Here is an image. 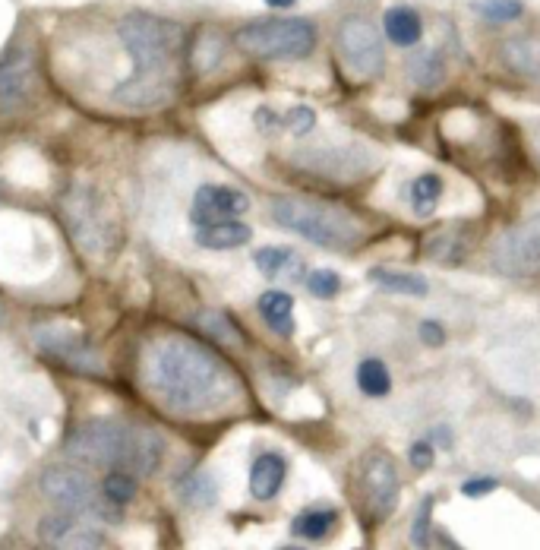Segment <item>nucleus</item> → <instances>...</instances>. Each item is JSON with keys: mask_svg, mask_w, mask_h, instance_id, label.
Instances as JSON below:
<instances>
[{"mask_svg": "<svg viewBox=\"0 0 540 550\" xmlns=\"http://www.w3.org/2000/svg\"><path fill=\"white\" fill-rule=\"evenodd\" d=\"M146 383L177 415H212L237 399L234 370L187 336L158 339L146 358Z\"/></svg>", "mask_w": 540, "mask_h": 550, "instance_id": "1", "label": "nucleus"}, {"mask_svg": "<svg viewBox=\"0 0 540 550\" xmlns=\"http://www.w3.org/2000/svg\"><path fill=\"white\" fill-rule=\"evenodd\" d=\"M117 35L130 51L133 73L114 89L117 102L130 108H158L174 98L177 61L184 54V26L155 13H127L117 23Z\"/></svg>", "mask_w": 540, "mask_h": 550, "instance_id": "2", "label": "nucleus"}, {"mask_svg": "<svg viewBox=\"0 0 540 550\" xmlns=\"http://www.w3.org/2000/svg\"><path fill=\"white\" fill-rule=\"evenodd\" d=\"M67 453L105 468H124L136 478H149L162 465L165 440L149 427H136L117 418H92L73 430Z\"/></svg>", "mask_w": 540, "mask_h": 550, "instance_id": "3", "label": "nucleus"}, {"mask_svg": "<svg viewBox=\"0 0 540 550\" xmlns=\"http://www.w3.org/2000/svg\"><path fill=\"white\" fill-rule=\"evenodd\" d=\"M272 219L307 238L316 247L329 250H351L364 241V222L351 215L348 209H338L329 203H310V200H294V196H282L272 203Z\"/></svg>", "mask_w": 540, "mask_h": 550, "instance_id": "4", "label": "nucleus"}, {"mask_svg": "<svg viewBox=\"0 0 540 550\" xmlns=\"http://www.w3.org/2000/svg\"><path fill=\"white\" fill-rule=\"evenodd\" d=\"M237 48L263 61H304L316 48V26L300 16L256 19L237 32Z\"/></svg>", "mask_w": 540, "mask_h": 550, "instance_id": "5", "label": "nucleus"}, {"mask_svg": "<svg viewBox=\"0 0 540 550\" xmlns=\"http://www.w3.org/2000/svg\"><path fill=\"white\" fill-rule=\"evenodd\" d=\"M354 497L360 506V516L367 522H383L398 509L402 497V481H398L395 459L386 449H370L357 465V487Z\"/></svg>", "mask_w": 540, "mask_h": 550, "instance_id": "6", "label": "nucleus"}, {"mask_svg": "<svg viewBox=\"0 0 540 550\" xmlns=\"http://www.w3.org/2000/svg\"><path fill=\"white\" fill-rule=\"evenodd\" d=\"M42 490L45 497L54 500L57 506H64L67 513H95L105 519H120V513H111V506L83 468L76 465H51L42 471Z\"/></svg>", "mask_w": 540, "mask_h": 550, "instance_id": "7", "label": "nucleus"}, {"mask_svg": "<svg viewBox=\"0 0 540 550\" xmlns=\"http://www.w3.org/2000/svg\"><path fill=\"white\" fill-rule=\"evenodd\" d=\"M335 48L342 64L351 70L357 80H376L386 67V51H383V38L373 29L370 19L364 16H348L335 35Z\"/></svg>", "mask_w": 540, "mask_h": 550, "instance_id": "8", "label": "nucleus"}, {"mask_svg": "<svg viewBox=\"0 0 540 550\" xmlns=\"http://www.w3.org/2000/svg\"><path fill=\"white\" fill-rule=\"evenodd\" d=\"M490 260L499 272L512 275V279L540 275V215L506 231L503 238H496Z\"/></svg>", "mask_w": 540, "mask_h": 550, "instance_id": "9", "label": "nucleus"}, {"mask_svg": "<svg viewBox=\"0 0 540 550\" xmlns=\"http://www.w3.org/2000/svg\"><path fill=\"white\" fill-rule=\"evenodd\" d=\"M38 541L48 550H102L105 532L73 513H51L38 519Z\"/></svg>", "mask_w": 540, "mask_h": 550, "instance_id": "10", "label": "nucleus"}, {"mask_svg": "<svg viewBox=\"0 0 540 550\" xmlns=\"http://www.w3.org/2000/svg\"><path fill=\"white\" fill-rule=\"evenodd\" d=\"M38 348L45 351V355L57 358L60 364H67L79 373H102V358H98V351L83 339L76 336L70 329H38L35 336Z\"/></svg>", "mask_w": 540, "mask_h": 550, "instance_id": "11", "label": "nucleus"}, {"mask_svg": "<svg viewBox=\"0 0 540 550\" xmlns=\"http://www.w3.org/2000/svg\"><path fill=\"white\" fill-rule=\"evenodd\" d=\"M250 209V196L240 193L234 187H222V184H203L193 196V209L190 219L193 225H215V222H228L244 215Z\"/></svg>", "mask_w": 540, "mask_h": 550, "instance_id": "12", "label": "nucleus"}, {"mask_svg": "<svg viewBox=\"0 0 540 550\" xmlns=\"http://www.w3.org/2000/svg\"><path fill=\"white\" fill-rule=\"evenodd\" d=\"M35 92V57L29 51H10L0 61V114L23 108Z\"/></svg>", "mask_w": 540, "mask_h": 550, "instance_id": "13", "label": "nucleus"}, {"mask_svg": "<svg viewBox=\"0 0 540 550\" xmlns=\"http://www.w3.org/2000/svg\"><path fill=\"white\" fill-rule=\"evenodd\" d=\"M499 57L512 73L540 83V35H509L499 45Z\"/></svg>", "mask_w": 540, "mask_h": 550, "instance_id": "14", "label": "nucleus"}, {"mask_svg": "<svg viewBox=\"0 0 540 550\" xmlns=\"http://www.w3.org/2000/svg\"><path fill=\"white\" fill-rule=\"evenodd\" d=\"M288 478V462L278 453H263L250 468V494L256 500H275Z\"/></svg>", "mask_w": 540, "mask_h": 550, "instance_id": "15", "label": "nucleus"}, {"mask_svg": "<svg viewBox=\"0 0 540 550\" xmlns=\"http://www.w3.org/2000/svg\"><path fill=\"white\" fill-rule=\"evenodd\" d=\"M383 29L389 35V42L398 48H414L424 38V19L414 7H392L383 16Z\"/></svg>", "mask_w": 540, "mask_h": 550, "instance_id": "16", "label": "nucleus"}, {"mask_svg": "<svg viewBox=\"0 0 540 550\" xmlns=\"http://www.w3.org/2000/svg\"><path fill=\"white\" fill-rule=\"evenodd\" d=\"M250 238H253V231L237 219L196 228V244L206 247V250H234V247L250 244Z\"/></svg>", "mask_w": 540, "mask_h": 550, "instance_id": "17", "label": "nucleus"}, {"mask_svg": "<svg viewBox=\"0 0 540 550\" xmlns=\"http://www.w3.org/2000/svg\"><path fill=\"white\" fill-rule=\"evenodd\" d=\"M259 317L275 329L278 336H294V301L285 291H266L263 298L256 301Z\"/></svg>", "mask_w": 540, "mask_h": 550, "instance_id": "18", "label": "nucleus"}, {"mask_svg": "<svg viewBox=\"0 0 540 550\" xmlns=\"http://www.w3.org/2000/svg\"><path fill=\"white\" fill-rule=\"evenodd\" d=\"M253 263L256 269L266 275V279H282V275H291V279H300V272H304V263L294 250L288 247H263L253 253Z\"/></svg>", "mask_w": 540, "mask_h": 550, "instance_id": "19", "label": "nucleus"}, {"mask_svg": "<svg viewBox=\"0 0 540 550\" xmlns=\"http://www.w3.org/2000/svg\"><path fill=\"white\" fill-rule=\"evenodd\" d=\"M370 282L379 285V288H386V291H395V294H408V298H424V294L430 291L424 275H411V272L386 269V266H373Z\"/></svg>", "mask_w": 540, "mask_h": 550, "instance_id": "20", "label": "nucleus"}, {"mask_svg": "<svg viewBox=\"0 0 540 550\" xmlns=\"http://www.w3.org/2000/svg\"><path fill=\"white\" fill-rule=\"evenodd\" d=\"M335 525H338V513H335V509H307V513L294 516L291 532L297 538H307V541H323V538L332 535Z\"/></svg>", "mask_w": 540, "mask_h": 550, "instance_id": "21", "label": "nucleus"}, {"mask_svg": "<svg viewBox=\"0 0 540 550\" xmlns=\"http://www.w3.org/2000/svg\"><path fill=\"white\" fill-rule=\"evenodd\" d=\"M357 386H360L364 396H373V399L386 396V392L392 389V377H389L386 364L379 358H364V361H360L357 364Z\"/></svg>", "mask_w": 540, "mask_h": 550, "instance_id": "22", "label": "nucleus"}, {"mask_svg": "<svg viewBox=\"0 0 540 550\" xmlns=\"http://www.w3.org/2000/svg\"><path fill=\"white\" fill-rule=\"evenodd\" d=\"M439 196H443V178L439 174H420L411 184V206L417 215H433Z\"/></svg>", "mask_w": 540, "mask_h": 550, "instance_id": "23", "label": "nucleus"}, {"mask_svg": "<svg viewBox=\"0 0 540 550\" xmlns=\"http://www.w3.org/2000/svg\"><path fill=\"white\" fill-rule=\"evenodd\" d=\"M102 494L117 509L127 506L136 497V475H133V471H124V468H111L108 478L102 481Z\"/></svg>", "mask_w": 540, "mask_h": 550, "instance_id": "24", "label": "nucleus"}, {"mask_svg": "<svg viewBox=\"0 0 540 550\" xmlns=\"http://www.w3.org/2000/svg\"><path fill=\"white\" fill-rule=\"evenodd\" d=\"M408 76L417 86H433L443 80V61H439L436 51H420L408 57Z\"/></svg>", "mask_w": 540, "mask_h": 550, "instance_id": "25", "label": "nucleus"}, {"mask_svg": "<svg viewBox=\"0 0 540 550\" xmlns=\"http://www.w3.org/2000/svg\"><path fill=\"white\" fill-rule=\"evenodd\" d=\"M474 10L484 19H493V23H512L525 13V4L522 0H477Z\"/></svg>", "mask_w": 540, "mask_h": 550, "instance_id": "26", "label": "nucleus"}, {"mask_svg": "<svg viewBox=\"0 0 540 550\" xmlns=\"http://www.w3.org/2000/svg\"><path fill=\"white\" fill-rule=\"evenodd\" d=\"M222 54H225V45H222V38H218L215 32L199 35V45H196V67H199V73H209L212 67H218Z\"/></svg>", "mask_w": 540, "mask_h": 550, "instance_id": "27", "label": "nucleus"}, {"mask_svg": "<svg viewBox=\"0 0 540 550\" xmlns=\"http://www.w3.org/2000/svg\"><path fill=\"white\" fill-rule=\"evenodd\" d=\"M199 326H206L215 339H222V342H228V345H234V342H240V336H237V326L225 317V313H218V310H206V313H199Z\"/></svg>", "mask_w": 540, "mask_h": 550, "instance_id": "28", "label": "nucleus"}, {"mask_svg": "<svg viewBox=\"0 0 540 550\" xmlns=\"http://www.w3.org/2000/svg\"><path fill=\"white\" fill-rule=\"evenodd\" d=\"M307 288H310L313 298L329 301V298H335V294H338V288H342V279H338L332 269H313L307 275Z\"/></svg>", "mask_w": 540, "mask_h": 550, "instance_id": "29", "label": "nucleus"}, {"mask_svg": "<svg viewBox=\"0 0 540 550\" xmlns=\"http://www.w3.org/2000/svg\"><path fill=\"white\" fill-rule=\"evenodd\" d=\"M282 127H288L294 136H307L316 127V114L307 105H294L282 114Z\"/></svg>", "mask_w": 540, "mask_h": 550, "instance_id": "30", "label": "nucleus"}, {"mask_svg": "<svg viewBox=\"0 0 540 550\" xmlns=\"http://www.w3.org/2000/svg\"><path fill=\"white\" fill-rule=\"evenodd\" d=\"M430 516H433V497H424V503H420L417 516L411 522V541L420 550H427V544H430Z\"/></svg>", "mask_w": 540, "mask_h": 550, "instance_id": "31", "label": "nucleus"}, {"mask_svg": "<svg viewBox=\"0 0 540 550\" xmlns=\"http://www.w3.org/2000/svg\"><path fill=\"white\" fill-rule=\"evenodd\" d=\"M408 456H411V465L417 468V471H427L430 465H433V446L430 443H414L411 449H408Z\"/></svg>", "mask_w": 540, "mask_h": 550, "instance_id": "32", "label": "nucleus"}, {"mask_svg": "<svg viewBox=\"0 0 540 550\" xmlns=\"http://www.w3.org/2000/svg\"><path fill=\"white\" fill-rule=\"evenodd\" d=\"M420 342L430 345V348H439L446 342V329L439 323H433V320H424V323H420Z\"/></svg>", "mask_w": 540, "mask_h": 550, "instance_id": "33", "label": "nucleus"}, {"mask_svg": "<svg viewBox=\"0 0 540 550\" xmlns=\"http://www.w3.org/2000/svg\"><path fill=\"white\" fill-rule=\"evenodd\" d=\"M499 484L493 481V478H471V481H465L462 484V494L465 497H487V494H493Z\"/></svg>", "mask_w": 540, "mask_h": 550, "instance_id": "34", "label": "nucleus"}, {"mask_svg": "<svg viewBox=\"0 0 540 550\" xmlns=\"http://www.w3.org/2000/svg\"><path fill=\"white\" fill-rule=\"evenodd\" d=\"M256 127L259 130H275V127H282V114H275L272 108H259L256 111Z\"/></svg>", "mask_w": 540, "mask_h": 550, "instance_id": "35", "label": "nucleus"}, {"mask_svg": "<svg viewBox=\"0 0 540 550\" xmlns=\"http://www.w3.org/2000/svg\"><path fill=\"white\" fill-rule=\"evenodd\" d=\"M269 7H275V10H288V7H294L297 0H266Z\"/></svg>", "mask_w": 540, "mask_h": 550, "instance_id": "36", "label": "nucleus"}, {"mask_svg": "<svg viewBox=\"0 0 540 550\" xmlns=\"http://www.w3.org/2000/svg\"><path fill=\"white\" fill-rule=\"evenodd\" d=\"M534 143H537V162H540V133L534 136Z\"/></svg>", "mask_w": 540, "mask_h": 550, "instance_id": "37", "label": "nucleus"}, {"mask_svg": "<svg viewBox=\"0 0 540 550\" xmlns=\"http://www.w3.org/2000/svg\"><path fill=\"white\" fill-rule=\"evenodd\" d=\"M282 550H304V547H282Z\"/></svg>", "mask_w": 540, "mask_h": 550, "instance_id": "38", "label": "nucleus"}, {"mask_svg": "<svg viewBox=\"0 0 540 550\" xmlns=\"http://www.w3.org/2000/svg\"><path fill=\"white\" fill-rule=\"evenodd\" d=\"M0 323H4V310H0Z\"/></svg>", "mask_w": 540, "mask_h": 550, "instance_id": "39", "label": "nucleus"}]
</instances>
